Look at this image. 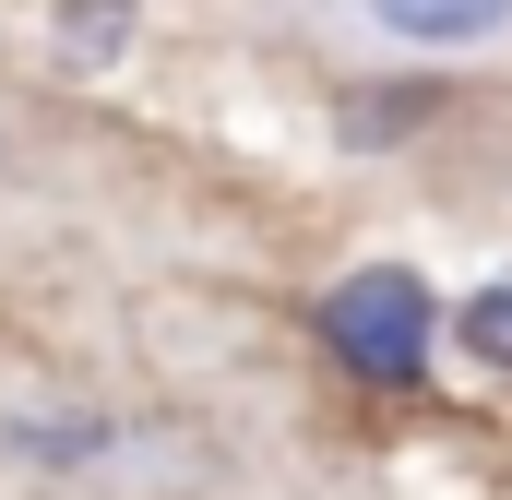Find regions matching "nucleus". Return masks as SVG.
Here are the masks:
<instances>
[{"instance_id":"obj_4","label":"nucleus","mask_w":512,"mask_h":500,"mask_svg":"<svg viewBox=\"0 0 512 500\" xmlns=\"http://www.w3.org/2000/svg\"><path fill=\"white\" fill-rule=\"evenodd\" d=\"M120 36H131V0H60V48L72 60H120Z\"/></svg>"},{"instance_id":"obj_2","label":"nucleus","mask_w":512,"mask_h":500,"mask_svg":"<svg viewBox=\"0 0 512 500\" xmlns=\"http://www.w3.org/2000/svg\"><path fill=\"white\" fill-rule=\"evenodd\" d=\"M334 36L382 48V60H489L512 48V0H322Z\"/></svg>"},{"instance_id":"obj_1","label":"nucleus","mask_w":512,"mask_h":500,"mask_svg":"<svg viewBox=\"0 0 512 500\" xmlns=\"http://www.w3.org/2000/svg\"><path fill=\"white\" fill-rule=\"evenodd\" d=\"M322 346L358 381H417L429 346H441V298H429L405 262H370V274H346V286L322 298Z\"/></svg>"},{"instance_id":"obj_3","label":"nucleus","mask_w":512,"mask_h":500,"mask_svg":"<svg viewBox=\"0 0 512 500\" xmlns=\"http://www.w3.org/2000/svg\"><path fill=\"white\" fill-rule=\"evenodd\" d=\"M453 334H465V358H489V370H512V274H501V286H477V298L453 310Z\"/></svg>"}]
</instances>
